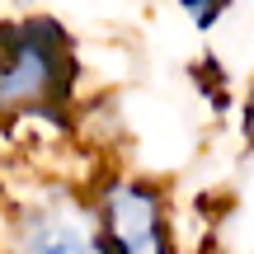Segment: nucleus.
I'll return each instance as SVG.
<instances>
[{
  "mask_svg": "<svg viewBox=\"0 0 254 254\" xmlns=\"http://www.w3.org/2000/svg\"><path fill=\"white\" fill-rule=\"evenodd\" d=\"M75 57L57 19L0 24V113H47L71 99Z\"/></svg>",
  "mask_w": 254,
  "mask_h": 254,
  "instance_id": "nucleus-1",
  "label": "nucleus"
},
{
  "mask_svg": "<svg viewBox=\"0 0 254 254\" xmlns=\"http://www.w3.org/2000/svg\"><path fill=\"white\" fill-rule=\"evenodd\" d=\"M94 221H99L104 254H179L165 193L136 174H109L94 189Z\"/></svg>",
  "mask_w": 254,
  "mask_h": 254,
  "instance_id": "nucleus-2",
  "label": "nucleus"
},
{
  "mask_svg": "<svg viewBox=\"0 0 254 254\" xmlns=\"http://www.w3.org/2000/svg\"><path fill=\"white\" fill-rule=\"evenodd\" d=\"M9 254H104L94 202L71 189L33 193L9 221Z\"/></svg>",
  "mask_w": 254,
  "mask_h": 254,
  "instance_id": "nucleus-3",
  "label": "nucleus"
},
{
  "mask_svg": "<svg viewBox=\"0 0 254 254\" xmlns=\"http://www.w3.org/2000/svg\"><path fill=\"white\" fill-rule=\"evenodd\" d=\"M179 5H184V14H189V19H193V24H198V28H202V33H207V28H212V24H217V19H221V14H226V9H231V5H236V0H179Z\"/></svg>",
  "mask_w": 254,
  "mask_h": 254,
  "instance_id": "nucleus-4",
  "label": "nucleus"
},
{
  "mask_svg": "<svg viewBox=\"0 0 254 254\" xmlns=\"http://www.w3.org/2000/svg\"><path fill=\"white\" fill-rule=\"evenodd\" d=\"M240 127H245V136L254 141V85H250V94H245V113H240Z\"/></svg>",
  "mask_w": 254,
  "mask_h": 254,
  "instance_id": "nucleus-5",
  "label": "nucleus"
}]
</instances>
